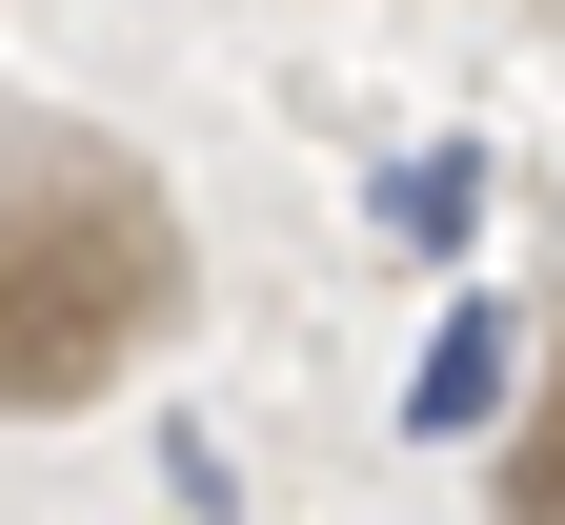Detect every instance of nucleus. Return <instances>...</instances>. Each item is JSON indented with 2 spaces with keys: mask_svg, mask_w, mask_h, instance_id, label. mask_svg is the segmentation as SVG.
Here are the masks:
<instances>
[{
  "mask_svg": "<svg viewBox=\"0 0 565 525\" xmlns=\"http://www.w3.org/2000/svg\"><path fill=\"white\" fill-rule=\"evenodd\" d=\"M21 283H41V304H0V405H61V385L121 344V263L61 243V263H21Z\"/></svg>",
  "mask_w": 565,
  "mask_h": 525,
  "instance_id": "f257e3e1",
  "label": "nucleus"
},
{
  "mask_svg": "<svg viewBox=\"0 0 565 525\" xmlns=\"http://www.w3.org/2000/svg\"><path fill=\"white\" fill-rule=\"evenodd\" d=\"M484 405H505V304H445V344H424V385H404V424H424V444H465Z\"/></svg>",
  "mask_w": 565,
  "mask_h": 525,
  "instance_id": "f03ea898",
  "label": "nucleus"
},
{
  "mask_svg": "<svg viewBox=\"0 0 565 525\" xmlns=\"http://www.w3.org/2000/svg\"><path fill=\"white\" fill-rule=\"evenodd\" d=\"M465 222H484V162H465V141L384 162V243H465Z\"/></svg>",
  "mask_w": 565,
  "mask_h": 525,
  "instance_id": "7ed1b4c3",
  "label": "nucleus"
}]
</instances>
